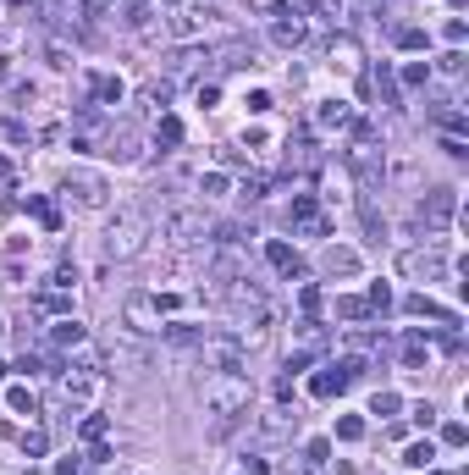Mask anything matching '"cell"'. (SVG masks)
I'll return each mask as SVG.
<instances>
[{
	"label": "cell",
	"instance_id": "1",
	"mask_svg": "<svg viewBox=\"0 0 469 475\" xmlns=\"http://www.w3.org/2000/svg\"><path fill=\"white\" fill-rule=\"evenodd\" d=\"M248 403H254V393H248V382H243V376H216V382H210V393H205V409L216 414L210 437H232L237 426L248 420Z\"/></svg>",
	"mask_w": 469,
	"mask_h": 475
},
{
	"label": "cell",
	"instance_id": "2",
	"mask_svg": "<svg viewBox=\"0 0 469 475\" xmlns=\"http://www.w3.org/2000/svg\"><path fill=\"white\" fill-rule=\"evenodd\" d=\"M150 243V210H116V221L105 227V254L111 260H138Z\"/></svg>",
	"mask_w": 469,
	"mask_h": 475
},
{
	"label": "cell",
	"instance_id": "3",
	"mask_svg": "<svg viewBox=\"0 0 469 475\" xmlns=\"http://www.w3.org/2000/svg\"><path fill=\"white\" fill-rule=\"evenodd\" d=\"M199 365L216 371V376H243V337L227 332V326L205 332V337H199Z\"/></svg>",
	"mask_w": 469,
	"mask_h": 475
},
{
	"label": "cell",
	"instance_id": "4",
	"mask_svg": "<svg viewBox=\"0 0 469 475\" xmlns=\"http://www.w3.org/2000/svg\"><path fill=\"white\" fill-rule=\"evenodd\" d=\"M453 216H459V194H453V188H431V194L414 205V221L431 227V233H447Z\"/></svg>",
	"mask_w": 469,
	"mask_h": 475
},
{
	"label": "cell",
	"instance_id": "5",
	"mask_svg": "<svg viewBox=\"0 0 469 475\" xmlns=\"http://www.w3.org/2000/svg\"><path fill=\"white\" fill-rule=\"evenodd\" d=\"M304 11H310V0H282V6H276V22H271V39H276L282 50H299V45H304V33H310V22H304Z\"/></svg>",
	"mask_w": 469,
	"mask_h": 475
},
{
	"label": "cell",
	"instance_id": "6",
	"mask_svg": "<svg viewBox=\"0 0 469 475\" xmlns=\"http://www.w3.org/2000/svg\"><path fill=\"white\" fill-rule=\"evenodd\" d=\"M166 243H171V249H199V243H210L205 210H171V216H166Z\"/></svg>",
	"mask_w": 469,
	"mask_h": 475
},
{
	"label": "cell",
	"instance_id": "7",
	"mask_svg": "<svg viewBox=\"0 0 469 475\" xmlns=\"http://www.w3.org/2000/svg\"><path fill=\"white\" fill-rule=\"evenodd\" d=\"M100 387V371L94 365H72V371H56V398L67 403V409H83L88 398Z\"/></svg>",
	"mask_w": 469,
	"mask_h": 475
},
{
	"label": "cell",
	"instance_id": "8",
	"mask_svg": "<svg viewBox=\"0 0 469 475\" xmlns=\"http://www.w3.org/2000/svg\"><path fill=\"white\" fill-rule=\"evenodd\" d=\"M403 271H408V277H425V282H436V277L447 271V249H442V243H431V249H414V254H403Z\"/></svg>",
	"mask_w": 469,
	"mask_h": 475
},
{
	"label": "cell",
	"instance_id": "9",
	"mask_svg": "<svg viewBox=\"0 0 469 475\" xmlns=\"http://www.w3.org/2000/svg\"><path fill=\"white\" fill-rule=\"evenodd\" d=\"M122 316H127L133 332H160V304L150 299V293H133V299L122 304Z\"/></svg>",
	"mask_w": 469,
	"mask_h": 475
},
{
	"label": "cell",
	"instance_id": "10",
	"mask_svg": "<svg viewBox=\"0 0 469 475\" xmlns=\"http://www.w3.org/2000/svg\"><path fill=\"white\" fill-rule=\"evenodd\" d=\"M67 194H78V205H105V182L94 171H67Z\"/></svg>",
	"mask_w": 469,
	"mask_h": 475
},
{
	"label": "cell",
	"instance_id": "11",
	"mask_svg": "<svg viewBox=\"0 0 469 475\" xmlns=\"http://www.w3.org/2000/svg\"><path fill=\"white\" fill-rule=\"evenodd\" d=\"M299 431V414L293 409H271L265 420H260V442H282V437H293Z\"/></svg>",
	"mask_w": 469,
	"mask_h": 475
},
{
	"label": "cell",
	"instance_id": "12",
	"mask_svg": "<svg viewBox=\"0 0 469 475\" xmlns=\"http://www.w3.org/2000/svg\"><path fill=\"white\" fill-rule=\"evenodd\" d=\"M403 310H408V316H425V320H442V326H453V320H459L447 304H436L431 293H408V299H403Z\"/></svg>",
	"mask_w": 469,
	"mask_h": 475
},
{
	"label": "cell",
	"instance_id": "13",
	"mask_svg": "<svg viewBox=\"0 0 469 475\" xmlns=\"http://www.w3.org/2000/svg\"><path fill=\"white\" fill-rule=\"evenodd\" d=\"M160 337H166L171 348H199L205 326H193V320H171V326H160Z\"/></svg>",
	"mask_w": 469,
	"mask_h": 475
},
{
	"label": "cell",
	"instance_id": "14",
	"mask_svg": "<svg viewBox=\"0 0 469 475\" xmlns=\"http://www.w3.org/2000/svg\"><path fill=\"white\" fill-rule=\"evenodd\" d=\"M348 122H353V111H348L342 100H326V105L315 111V127H326V133H331V127H348Z\"/></svg>",
	"mask_w": 469,
	"mask_h": 475
},
{
	"label": "cell",
	"instance_id": "15",
	"mask_svg": "<svg viewBox=\"0 0 469 475\" xmlns=\"http://www.w3.org/2000/svg\"><path fill=\"white\" fill-rule=\"evenodd\" d=\"M320 265H326V277H353V271H359V254H353V249H326Z\"/></svg>",
	"mask_w": 469,
	"mask_h": 475
},
{
	"label": "cell",
	"instance_id": "16",
	"mask_svg": "<svg viewBox=\"0 0 469 475\" xmlns=\"http://www.w3.org/2000/svg\"><path fill=\"white\" fill-rule=\"evenodd\" d=\"M265 254H271V265H276V271H287V277H299V254H293V249H287L282 238H271V249H265Z\"/></svg>",
	"mask_w": 469,
	"mask_h": 475
},
{
	"label": "cell",
	"instance_id": "17",
	"mask_svg": "<svg viewBox=\"0 0 469 475\" xmlns=\"http://www.w3.org/2000/svg\"><path fill=\"white\" fill-rule=\"evenodd\" d=\"M342 387H348V376H342V371H320V376L310 382L315 398H331V393H342Z\"/></svg>",
	"mask_w": 469,
	"mask_h": 475
},
{
	"label": "cell",
	"instance_id": "18",
	"mask_svg": "<svg viewBox=\"0 0 469 475\" xmlns=\"http://www.w3.org/2000/svg\"><path fill=\"white\" fill-rule=\"evenodd\" d=\"M199 33H205V22H199L193 11H177V17H171V39H199Z\"/></svg>",
	"mask_w": 469,
	"mask_h": 475
},
{
	"label": "cell",
	"instance_id": "19",
	"mask_svg": "<svg viewBox=\"0 0 469 475\" xmlns=\"http://www.w3.org/2000/svg\"><path fill=\"white\" fill-rule=\"evenodd\" d=\"M331 67L353 72V67H359V45H353V39H337V45H331Z\"/></svg>",
	"mask_w": 469,
	"mask_h": 475
},
{
	"label": "cell",
	"instance_id": "20",
	"mask_svg": "<svg viewBox=\"0 0 469 475\" xmlns=\"http://www.w3.org/2000/svg\"><path fill=\"white\" fill-rule=\"evenodd\" d=\"M50 337H56L61 348H78V343H83V326H78L72 316H67V320H56V332H50Z\"/></svg>",
	"mask_w": 469,
	"mask_h": 475
},
{
	"label": "cell",
	"instance_id": "21",
	"mask_svg": "<svg viewBox=\"0 0 469 475\" xmlns=\"http://www.w3.org/2000/svg\"><path fill=\"white\" fill-rule=\"evenodd\" d=\"M39 310H56V316H61V310H72L67 288H45V293H39Z\"/></svg>",
	"mask_w": 469,
	"mask_h": 475
},
{
	"label": "cell",
	"instance_id": "22",
	"mask_svg": "<svg viewBox=\"0 0 469 475\" xmlns=\"http://www.w3.org/2000/svg\"><path fill=\"white\" fill-rule=\"evenodd\" d=\"M431 459H436V448H431V442H408V453H403V465H414V470H425Z\"/></svg>",
	"mask_w": 469,
	"mask_h": 475
},
{
	"label": "cell",
	"instance_id": "23",
	"mask_svg": "<svg viewBox=\"0 0 469 475\" xmlns=\"http://www.w3.org/2000/svg\"><path fill=\"white\" fill-rule=\"evenodd\" d=\"M94 94H100L105 105H116V100H122V78H94Z\"/></svg>",
	"mask_w": 469,
	"mask_h": 475
},
{
	"label": "cell",
	"instance_id": "24",
	"mask_svg": "<svg viewBox=\"0 0 469 475\" xmlns=\"http://www.w3.org/2000/svg\"><path fill=\"white\" fill-rule=\"evenodd\" d=\"M122 22H127V28H138V33H144V28H150V6H144V0H133V6H127V17H122Z\"/></svg>",
	"mask_w": 469,
	"mask_h": 475
},
{
	"label": "cell",
	"instance_id": "25",
	"mask_svg": "<svg viewBox=\"0 0 469 475\" xmlns=\"http://www.w3.org/2000/svg\"><path fill=\"white\" fill-rule=\"evenodd\" d=\"M397 45L403 50H425V28H397Z\"/></svg>",
	"mask_w": 469,
	"mask_h": 475
},
{
	"label": "cell",
	"instance_id": "26",
	"mask_svg": "<svg viewBox=\"0 0 469 475\" xmlns=\"http://www.w3.org/2000/svg\"><path fill=\"white\" fill-rule=\"evenodd\" d=\"M105 431H111V420H105V414H88V420H83V437H88V442H100Z\"/></svg>",
	"mask_w": 469,
	"mask_h": 475
},
{
	"label": "cell",
	"instance_id": "27",
	"mask_svg": "<svg viewBox=\"0 0 469 475\" xmlns=\"http://www.w3.org/2000/svg\"><path fill=\"white\" fill-rule=\"evenodd\" d=\"M337 437H342V442H359V437H365V420H353V414L337 420Z\"/></svg>",
	"mask_w": 469,
	"mask_h": 475
},
{
	"label": "cell",
	"instance_id": "28",
	"mask_svg": "<svg viewBox=\"0 0 469 475\" xmlns=\"http://www.w3.org/2000/svg\"><path fill=\"white\" fill-rule=\"evenodd\" d=\"M365 310H370L365 299H337V316H342V320H359Z\"/></svg>",
	"mask_w": 469,
	"mask_h": 475
},
{
	"label": "cell",
	"instance_id": "29",
	"mask_svg": "<svg viewBox=\"0 0 469 475\" xmlns=\"http://www.w3.org/2000/svg\"><path fill=\"white\" fill-rule=\"evenodd\" d=\"M11 409H17V414H33L39 403H33V393H28V387H11Z\"/></svg>",
	"mask_w": 469,
	"mask_h": 475
},
{
	"label": "cell",
	"instance_id": "30",
	"mask_svg": "<svg viewBox=\"0 0 469 475\" xmlns=\"http://www.w3.org/2000/svg\"><path fill=\"white\" fill-rule=\"evenodd\" d=\"M403 83H408V88H420V83H431V67H420V61H414V67H403Z\"/></svg>",
	"mask_w": 469,
	"mask_h": 475
},
{
	"label": "cell",
	"instance_id": "31",
	"mask_svg": "<svg viewBox=\"0 0 469 475\" xmlns=\"http://www.w3.org/2000/svg\"><path fill=\"white\" fill-rule=\"evenodd\" d=\"M436 67H442V72H447V78H459V72H464V56H459V50H447V56H442V61H436Z\"/></svg>",
	"mask_w": 469,
	"mask_h": 475
},
{
	"label": "cell",
	"instance_id": "32",
	"mask_svg": "<svg viewBox=\"0 0 469 475\" xmlns=\"http://www.w3.org/2000/svg\"><path fill=\"white\" fill-rule=\"evenodd\" d=\"M177 139H182V122L166 116V122H160V144H177Z\"/></svg>",
	"mask_w": 469,
	"mask_h": 475
},
{
	"label": "cell",
	"instance_id": "33",
	"mask_svg": "<svg viewBox=\"0 0 469 475\" xmlns=\"http://www.w3.org/2000/svg\"><path fill=\"white\" fill-rule=\"evenodd\" d=\"M199 188H205V199H216V194L227 188V177H221V171H210V177H199Z\"/></svg>",
	"mask_w": 469,
	"mask_h": 475
},
{
	"label": "cell",
	"instance_id": "34",
	"mask_svg": "<svg viewBox=\"0 0 469 475\" xmlns=\"http://www.w3.org/2000/svg\"><path fill=\"white\" fill-rule=\"evenodd\" d=\"M370 409H376V414H397V393H376Z\"/></svg>",
	"mask_w": 469,
	"mask_h": 475
},
{
	"label": "cell",
	"instance_id": "35",
	"mask_svg": "<svg viewBox=\"0 0 469 475\" xmlns=\"http://www.w3.org/2000/svg\"><path fill=\"white\" fill-rule=\"evenodd\" d=\"M370 304H376V310H381V316H387V310H392V293H387V288H381V282H376V288H370Z\"/></svg>",
	"mask_w": 469,
	"mask_h": 475
},
{
	"label": "cell",
	"instance_id": "36",
	"mask_svg": "<svg viewBox=\"0 0 469 475\" xmlns=\"http://www.w3.org/2000/svg\"><path fill=\"white\" fill-rule=\"evenodd\" d=\"M299 304H304V316H315V310H320V288H304V293H299Z\"/></svg>",
	"mask_w": 469,
	"mask_h": 475
},
{
	"label": "cell",
	"instance_id": "37",
	"mask_svg": "<svg viewBox=\"0 0 469 475\" xmlns=\"http://www.w3.org/2000/svg\"><path fill=\"white\" fill-rule=\"evenodd\" d=\"M442 442H447V448H464V426H459V420H453V426H447V431H442Z\"/></svg>",
	"mask_w": 469,
	"mask_h": 475
},
{
	"label": "cell",
	"instance_id": "38",
	"mask_svg": "<svg viewBox=\"0 0 469 475\" xmlns=\"http://www.w3.org/2000/svg\"><path fill=\"white\" fill-rule=\"evenodd\" d=\"M56 475H78V459H67V465H56Z\"/></svg>",
	"mask_w": 469,
	"mask_h": 475
},
{
	"label": "cell",
	"instance_id": "39",
	"mask_svg": "<svg viewBox=\"0 0 469 475\" xmlns=\"http://www.w3.org/2000/svg\"><path fill=\"white\" fill-rule=\"evenodd\" d=\"M0 376H6V365H0Z\"/></svg>",
	"mask_w": 469,
	"mask_h": 475
},
{
	"label": "cell",
	"instance_id": "40",
	"mask_svg": "<svg viewBox=\"0 0 469 475\" xmlns=\"http://www.w3.org/2000/svg\"><path fill=\"white\" fill-rule=\"evenodd\" d=\"M365 6H376V0H365Z\"/></svg>",
	"mask_w": 469,
	"mask_h": 475
}]
</instances>
